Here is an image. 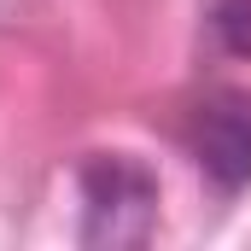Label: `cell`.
<instances>
[{
  "label": "cell",
  "mask_w": 251,
  "mask_h": 251,
  "mask_svg": "<svg viewBox=\"0 0 251 251\" xmlns=\"http://www.w3.org/2000/svg\"><path fill=\"white\" fill-rule=\"evenodd\" d=\"M82 246L123 251L158 228V176L128 152H94L82 164Z\"/></svg>",
  "instance_id": "cell-1"
},
{
  "label": "cell",
  "mask_w": 251,
  "mask_h": 251,
  "mask_svg": "<svg viewBox=\"0 0 251 251\" xmlns=\"http://www.w3.org/2000/svg\"><path fill=\"white\" fill-rule=\"evenodd\" d=\"M210 29H216L222 53L251 59V0H216V12H210Z\"/></svg>",
  "instance_id": "cell-3"
},
{
  "label": "cell",
  "mask_w": 251,
  "mask_h": 251,
  "mask_svg": "<svg viewBox=\"0 0 251 251\" xmlns=\"http://www.w3.org/2000/svg\"><path fill=\"white\" fill-rule=\"evenodd\" d=\"M187 140H193V158H199V170L210 176L216 193L251 187V100H240V94L204 100Z\"/></svg>",
  "instance_id": "cell-2"
}]
</instances>
